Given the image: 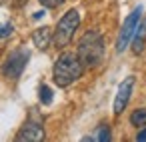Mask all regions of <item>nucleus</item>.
I'll return each mask as SVG.
<instances>
[{
    "instance_id": "20e7f679",
    "label": "nucleus",
    "mask_w": 146,
    "mask_h": 142,
    "mask_svg": "<svg viewBox=\"0 0 146 142\" xmlns=\"http://www.w3.org/2000/svg\"><path fill=\"white\" fill-rule=\"evenodd\" d=\"M28 58H30V52H28L26 48H18V50L10 52L8 58H6L4 64H2V74H4L6 78H10V80H16V78L22 74V70H24Z\"/></svg>"
},
{
    "instance_id": "423d86ee",
    "label": "nucleus",
    "mask_w": 146,
    "mask_h": 142,
    "mask_svg": "<svg viewBox=\"0 0 146 142\" xmlns=\"http://www.w3.org/2000/svg\"><path fill=\"white\" fill-rule=\"evenodd\" d=\"M132 86H134V76H128L118 86V92H116V98H114V114L116 116L122 114V110L126 108V104L130 100V94H132Z\"/></svg>"
},
{
    "instance_id": "9d476101",
    "label": "nucleus",
    "mask_w": 146,
    "mask_h": 142,
    "mask_svg": "<svg viewBox=\"0 0 146 142\" xmlns=\"http://www.w3.org/2000/svg\"><path fill=\"white\" fill-rule=\"evenodd\" d=\"M130 122H132L134 126H138V128L146 126V110H144V108H136V110L130 114Z\"/></svg>"
},
{
    "instance_id": "ddd939ff",
    "label": "nucleus",
    "mask_w": 146,
    "mask_h": 142,
    "mask_svg": "<svg viewBox=\"0 0 146 142\" xmlns=\"http://www.w3.org/2000/svg\"><path fill=\"white\" fill-rule=\"evenodd\" d=\"M12 32H14V26H12L10 22H2V24H0V40H2V38H8Z\"/></svg>"
},
{
    "instance_id": "f257e3e1",
    "label": "nucleus",
    "mask_w": 146,
    "mask_h": 142,
    "mask_svg": "<svg viewBox=\"0 0 146 142\" xmlns=\"http://www.w3.org/2000/svg\"><path fill=\"white\" fill-rule=\"evenodd\" d=\"M82 72H84V64L78 58V54H72V52H64L62 56H58L52 68L54 82L58 86H70L74 80L82 76Z\"/></svg>"
},
{
    "instance_id": "1a4fd4ad",
    "label": "nucleus",
    "mask_w": 146,
    "mask_h": 142,
    "mask_svg": "<svg viewBox=\"0 0 146 142\" xmlns=\"http://www.w3.org/2000/svg\"><path fill=\"white\" fill-rule=\"evenodd\" d=\"M144 42H146V22L138 24L136 32H134V42H132V50L134 54H140L144 50Z\"/></svg>"
},
{
    "instance_id": "2eb2a0df",
    "label": "nucleus",
    "mask_w": 146,
    "mask_h": 142,
    "mask_svg": "<svg viewBox=\"0 0 146 142\" xmlns=\"http://www.w3.org/2000/svg\"><path fill=\"white\" fill-rule=\"evenodd\" d=\"M136 140H140V142H144V140H146V128H142V130L138 132V136H136Z\"/></svg>"
},
{
    "instance_id": "4468645a",
    "label": "nucleus",
    "mask_w": 146,
    "mask_h": 142,
    "mask_svg": "<svg viewBox=\"0 0 146 142\" xmlns=\"http://www.w3.org/2000/svg\"><path fill=\"white\" fill-rule=\"evenodd\" d=\"M38 2L44 6V8H56V6H60L64 0H38Z\"/></svg>"
},
{
    "instance_id": "6e6552de",
    "label": "nucleus",
    "mask_w": 146,
    "mask_h": 142,
    "mask_svg": "<svg viewBox=\"0 0 146 142\" xmlns=\"http://www.w3.org/2000/svg\"><path fill=\"white\" fill-rule=\"evenodd\" d=\"M32 42L36 44V48L46 50V48L50 46V42H54V32H52L48 26H42V28L34 30V34H32Z\"/></svg>"
},
{
    "instance_id": "7ed1b4c3",
    "label": "nucleus",
    "mask_w": 146,
    "mask_h": 142,
    "mask_svg": "<svg viewBox=\"0 0 146 142\" xmlns=\"http://www.w3.org/2000/svg\"><path fill=\"white\" fill-rule=\"evenodd\" d=\"M78 24H80V14H78V10H68V12L58 20V24H56V30H54V44H56L58 48H64V46L72 40V36H74V32H76Z\"/></svg>"
},
{
    "instance_id": "9b49d317",
    "label": "nucleus",
    "mask_w": 146,
    "mask_h": 142,
    "mask_svg": "<svg viewBox=\"0 0 146 142\" xmlns=\"http://www.w3.org/2000/svg\"><path fill=\"white\" fill-rule=\"evenodd\" d=\"M38 96H40V102H42V104H50V102H52V90H50L46 84H42V86L38 88Z\"/></svg>"
},
{
    "instance_id": "0eeeda50",
    "label": "nucleus",
    "mask_w": 146,
    "mask_h": 142,
    "mask_svg": "<svg viewBox=\"0 0 146 142\" xmlns=\"http://www.w3.org/2000/svg\"><path fill=\"white\" fill-rule=\"evenodd\" d=\"M16 140H20V142H24V140H30V142L44 140V128H42V124L40 122H34V120L26 122L20 128V132L16 134Z\"/></svg>"
},
{
    "instance_id": "39448f33",
    "label": "nucleus",
    "mask_w": 146,
    "mask_h": 142,
    "mask_svg": "<svg viewBox=\"0 0 146 142\" xmlns=\"http://www.w3.org/2000/svg\"><path fill=\"white\" fill-rule=\"evenodd\" d=\"M140 16H142V6L134 8V10L128 14V18H126V22L122 24V30H120V34H118V40H116V50H118V52H124L126 46H128V42L134 38V32H136V28H138V24H140Z\"/></svg>"
},
{
    "instance_id": "f8f14e48",
    "label": "nucleus",
    "mask_w": 146,
    "mask_h": 142,
    "mask_svg": "<svg viewBox=\"0 0 146 142\" xmlns=\"http://www.w3.org/2000/svg\"><path fill=\"white\" fill-rule=\"evenodd\" d=\"M112 138V134H110V128L108 126H98V132H96V136H92V140H100V142H106V140H110Z\"/></svg>"
},
{
    "instance_id": "f03ea898",
    "label": "nucleus",
    "mask_w": 146,
    "mask_h": 142,
    "mask_svg": "<svg viewBox=\"0 0 146 142\" xmlns=\"http://www.w3.org/2000/svg\"><path fill=\"white\" fill-rule=\"evenodd\" d=\"M76 54H78V58L82 60L84 66H88V68L98 66L104 58V38H102V34L96 32V30H88L80 38Z\"/></svg>"
}]
</instances>
